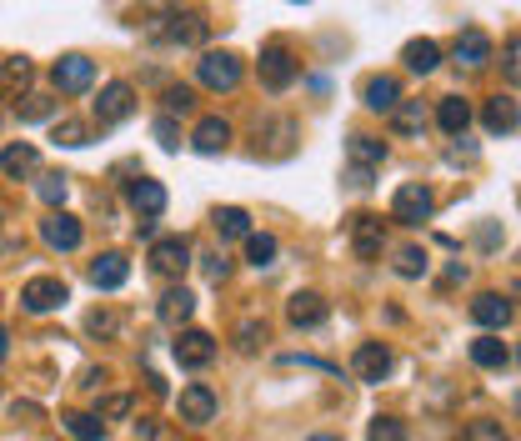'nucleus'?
<instances>
[{
    "label": "nucleus",
    "mask_w": 521,
    "mask_h": 441,
    "mask_svg": "<svg viewBox=\"0 0 521 441\" xmlns=\"http://www.w3.org/2000/svg\"><path fill=\"white\" fill-rule=\"evenodd\" d=\"M436 126H441L446 136H466V126H471V106H466L461 96H446V101L436 106Z\"/></svg>",
    "instance_id": "393cba45"
},
{
    "label": "nucleus",
    "mask_w": 521,
    "mask_h": 441,
    "mask_svg": "<svg viewBox=\"0 0 521 441\" xmlns=\"http://www.w3.org/2000/svg\"><path fill=\"white\" fill-rule=\"evenodd\" d=\"M171 351H176V361H181L186 371H201V366H211V356H216V341H211L206 331H181Z\"/></svg>",
    "instance_id": "ddd939ff"
},
{
    "label": "nucleus",
    "mask_w": 521,
    "mask_h": 441,
    "mask_svg": "<svg viewBox=\"0 0 521 441\" xmlns=\"http://www.w3.org/2000/svg\"><path fill=\"white\" fill-rule=\"evenodd\" d=\"M126 276H131V261L116 256V251H106V256L91 261V286H96V291H121Z\"/></svg>",
    "instance_id": "dca6fc26"
},
{
    "label": "nucleus",
    "mask_w": 521,
    "mask_h": 441,
    "mask_svg": "<svg viewBox=\"0 0 521 441\" xmlns=\"http://www.w3.org/2000/svg\"><path fill=\"white\" fill-rule=\"evenodd\" d=\"M36 196H41L46 206H66V196H71V176H61V171H46V176L36 181Z\"/></svg>",
    "instance_id": "72a5a7b5"
},
{
    "label": "nucleus",
    "mask_w": 521,
    "mask_h": 441,
    "mask_svg": "<svg viewBox=\"0 0 521 441\" xmlns=\"http://www.w3.org/2000/svg\"><path fill=\"white\" fill-rule=\"evenodd\" d=\"M516 361H521V351H516Z\"/></svg>",
    "instance_id": "864d4df0"
},
{
    "label": "nucleus",
    "mask_w": 521,
    "mask_h": 441,
    "mask_svg": "<svg viewBox=\"0 0 521 441\" xmlns=\"http://www.w3.org/2000/svg\"><path fill=\"white\" fill-rule=\"evenodd\" d=\"M291 151H296V121H291V116H276V121H261V126H256V156L281 161V156H291Z\"/></svg>",
    "instance_id": "423d86ee"
},
{
    "label": "nucleus",
    "mask_w": 521,
    "mask_h": 441,
    "mask_svg": "<svg viewBox=\"0 0 521 441\" xmlns=\"http://www.w3.org/2000/svg\"><path fill=\"white\" fill-rule=\"evenodd\" d=\"M26 86H31V61L26 56H16V61L0 66V91H6V96H21Z\"/></svg>",
    "instance_id": "473e14b6"
},
{
    "label": "nucleus",
    "mask_w": 521,
    "mask_h": 441,
    "mask_svg": "<svg viewBox=\"0 0 521 441\" xmlns=\"http://www.w3.org/2000/svg\"><path fill=\"white\" fill-rule=\"evenodd\" d=\"M211 36V26H206V16H196V11H166V16H156L151 21V41L156 46H201Z\"/></svg>",
    "instance_id": "f257e3e1"
},
{
    "label": "nucleus",
    "mask_w": 521,
    "mask_h": 441,
    "mask_svg": "<svg viewBox=\"0 0 521 441\" xmlns=\"http://www.w3.org/2000/svg\"><path fill=\"white\" fill-rule=\"evenodd\" d=\"M161 6H181V0H141V11H161Z\"/></svg>",
    "instance_id": "8fccbe9b"
},
{
    "label": "nucleus",
    "mask_w": 521,
    "mask_h": 441,
    "mask_svg": "<svg viewBox=\"0 0 521 441\" xmlns=\"http://www.w3.org/2000/svg\"><path fill=\"white\" fill-rule=\"evenodd\" d=\"M126 196H131V206H136V216H141V221H156V216L166 211V186H161V181H151V176L131 181V186H126Z\"/></svg>",
    "instance_id": "2eb2a0df"
},
{
    "label": "nucleus",
    "mask_w": 521,
    "mask_h": 441,
    "mask_svg": "<svg viewBox=\"0 0 521 441\" xmlns=\"http://www.w3.org/2000/svg\"><path fill=\"white\" fill-rule=\"evenodd\" d=\"M191 311H196V296H191L186 286H171V291L161 296V321H166V326H186Z\"/></svg>",
    "instance_id": "a878e982"
},
{
    "label": "nucleus",
    "mask_w": 521,
    "mask_h": 441,
    "mask_svg": "<svg viewBox=\"0 0 521 441\" xmlns=\"http://www.w3.org/2000/svg\"><path fill=\"white\" fill-rule=\"evenodd\" d=\"M201 266H206V276H211V281H221V276L231 271V261H226V251H206V256H201Z\"/></svg>",
    "instance_id": "37998d69"
},
{
    "label": "nucleus",
    "mask_w": 521,
    "mask_h": 441,
    "mask_svg": "<svg viewBox=\"0 0 521 441\" xmlns=\"http://www.w3.org/2000/svg\"><path fill=\"white\" fill-rule=\"evenodd\" d=\"M266 341V321H241L236 326V351H256Z\"/></svg>",
    "instance_id": "58836bf2"
},
{
    "label": "nucleus",
    "mask_w": 521,
    "mask_h": 441,
    "mask_svg": "<svg viewBox=\"0 0 521 441\" xmlns=\"http://www.w3.org/2000/svg\"><path fill=\"white\" fill-rule=\"evenodd\" d=\"M211 221H216V231H221L226 241H236V236H251V216H246L241 206H221Z\"/></svg>",
    "instance_id": "7c9ffc66"
},
{
    "label": "nucleus",
    "mask_w": 521,
    "mask_h": 441,
    "mask_svg": "<svg viewBox=\"0 0 521 441\" xmlns=\"http://www.w3.org/2000/svg\"><path fill=\"white\" fill-rule=\"evenodd\" d=\"M506 81H511V86H521V61H506Z\"/></svg>",
    "instance_id": "09e8293b"
},
{
    "label": "nucleus",
    "mask_w": 521,
    "mask_h": 441,
    "mask_svg": "<svg viewBox=\"0 0 521 441\" xmlns=\"http://www.w3.org/2000/svg\"><path fill=\"white\" fill-rule=\"evenodd\" d=\"M61 301H71V286H66L61 276H36V281L21 286V306H26L31 316H46V311H56Z\"/></svg>",
    "instance_id": "20e7f679"
},
{
    "label": "nucleus",
    "mask_w": 521,
    "mask_h": 441,
    "mask_svg": "<svg viewBox=\"0 0 521 441\" xmlns=\"http://www.w3.org/2000/svg\"><path fill=\"white\" fill-rule=\"evenodd\" d=\"M446 156H451V161H471V156H476V146H451Z\"/></svg>",
    "instance_id": "de8ad7c7"
},
{
    "label": "nucleus",
    "mask_w": 521,
    "mask_h": 441,
    "mask_svg": "<svg viewBox=\"0 0 521 441\" xmlns=\"http://www.w3.org/2000/svg\"><path fill=\"white\" fill-rule=\"evenodd\" d=\"M351 371H356V381H366V386L386 381V376H391V346H381V341H361L356 356H351Z\"/></svg>",
    "instance_id": "9d476101"
},
{
    "label": "nucleus",
    "mask_w": 521,
    "mask_h": 441,
    "mask_svg": "<svg viewBox=\"0 0 521 441\" xmlns=\"http://www.w3.org/2000/svg\"><path fill=\"white\" fill-rule=\"evenodd\" d=\"M306 441H341V436H306Z\"/></svg>",
    "instance_id": "603ef678"
},
{
    "label": "nucleus",
    "mask_w": 521,
    "mask_h": 441,
    "mask_svg": "<svg viewBox=\"0 0 521 441\" xmlns=\"http://www.w3.org/2000/svg\"><path fill=\"white\" fill-rule=\"evenodd\" d=\"M36 166H41V151H36L31 141H16V146H6V151H0V171H6L11 181H26Z\"/></svg>",
    "instance_id": "412c9836"
},
{
    "label": "nucleus",
    "mask_w": 521,
    "mask_h": 441,
    "mask_svg": "<svg viewBox=\"0 0 521 441\" xmlns=\"http://www.w3.org/2000/svg\"><path fill=\"white\" fill-rule=\"evenodd\" d=\"M196 111V91L191 86H171L166 91V116H191Z\"/></svg>",
    "instance_id": "c9c22d12"
},
{
    "label": "nucleus",
    "mask_w": 521,
    "mask_h": 441,
    "mask_svg": "<svg viewBox=\"0 0 521 441\" xmlns=\"http://www.w3.org/2000/svg\"><path fill=\"white\" fill-rule=\"evenodd\" d=\"M391 131H396V136H421V131H426V106H421V101H401V106L391 111Z\"/></svg>",
    "instance_id": "bb28decb"
},
{
    "label": "nucleus",
    "mask_w": 521,
    "mask_h": 441,
    "mask_svg": "<svg viewBox=\"0 0 521 441\" xmlns=\"http://www.w3.org/2000/svg\"><path fill=\"white\" fill-rule=\"evenodd\" d=\"M346 151H351V166H366V171H376L386 161V141H376V136H351Z\"/></svg>",
    "instance_id": "cd10ccee"
},
{
    "label": "nucleus",
    "mask_w": 521,
    "mask_h": 441,
    "mask_svg": "<svg viewBox=\"0 0 521 441\" xmlns=\"http://www.w3.org/2000/svg\"><path fill=\"white\" fill-rule=\"evenodd\" d=\"M191 146H196L201 156H221V151L231 146V126H226L221 116H206V121L196 126V136H191Z\"/></svg>",
    "instance_id": "5701e85b"
},
{
    "label": "nucleus",
    "mask_w": 521,
    "mask_h": 441,
    "mask_svg": "<svg viewBox=\"0 0 521 441\" xmlns=\"http://www.w3.org/2000/svg\"><path fill=\"white\" fill-rule=\"evenodd\" d=\"M131 411V396H111L106 406H101V416H126Z\"/></svg>",
    "instance_id": "a18cd8bd"
},
{
    "label": "nucleus",
    "mask_w": 521,
    "mask_h": 441,
    "mask_svg": "<svg viewBox=\"0 0 521 441\" xmlns=\"http://www.w3.org/2000/svg\"><path fill=\"white\" fill-rule=\"evenodd\" d=\"M51 81H56L61 96H81V91L96 86V61H86V56H61V61L51 66Z\"/></svg>",
    "instance_id": "39448f33"
},
{
    "label": "nucleus",
    "mask_w": 521,
    "mask_h": 441,
    "mask_svg": "<svg viewBox=\"0 0 521 441\" xmlns=\"http://www.w3.org/2000/svg\"><path fill=\"white\" fill-rule=\"evenodd\" d=\"M151 136L161 141V151H181V126H176V116H156Z\"/></svg>",
    "instance_id": "e433bc0d"
},
{
    "label": "nucleus",
    "mask_w": 521,
    "mask_h": 441,
    "mask_svg": "<svg viewBox=\"0 0 521 441\" xmlns=\"http://www.w3.org/2000/svg\"><path fill=\"white\" fill-rule=\"evenodd\" d=\"M86 331H91V336H111V331H116V316H111V311H91V316H86Z\"/></svg>",
    "instance_id": "c03bdc74"
},
{
    "label": "nucleus",
    "mask_w": 521,
    "mask_h": 441,
    "mask_svg": "<svg viewBox=\"0 0 521 441\" xmlns=\"http://www.w3.org/2000/svg\"><path fill=\"white\" fill-rule=\"evenodd\" d=\"M286 316H291V326H296V331H311V326H321V321H326V301H321L316 291H296V296H291V306H286Z\"/></svg>",
    "instance_id": "aec40b11"
},
{
    "label": "nucleus",
    "mask_w": 521,
    "mask_h": 441,
    "mask_svg": "<svg viewBox=\"0 0 521 441\" xmlns=\"http://www.w3.org/2000/svg\"><path fill=\"white\" fill-rule=\"evenodd\" d=\"M61 421H66V431H71L76 441H101V436H106V421H101V416H86V411H66Z\"/></svg>",
    "instance_id": "2f4dec72"
},
{
    "label": "nucleus",
    "mask_w": 521,
    "mask_h": 441,
    "mask_svg": "<svg viewBox=\"0 0 521 441\" xmlns=\"http://www.w3.org/2000/svg\"><path fill=\"white\" fill-rule=\"evenodd\" d=\"M6 351H11V336H6V331H0V361H6Z\"/></svg>",
    "instance_id": "3c124183"
},
{
    "label": "nucleus",
    "mask_w": 521,
    "mask_h": 441,
    "mask_svg": "<svg viewBox=\"0 0 521 441\" xmlns=\"http://www.w3.org/2000/svg\"><path fill=\"white\" fill-rule=\"evenodd\" d=\"M56 141L76 151V146H86V126H76V121H56Z\"/></svg>",
    "instance_id": "79ce46f5"
},
{
    "label": "nucleus",
    "mask_w": 521,
    "mask_h": 441,
    "mask_svg": "<svg viewBox=\"0 0 521 441\" xmlns=\"http://www.w3.org/2000/svg\"><path fill=\"white\" fill-rule=\"evenodd\" d=\"M361 101H366L371 111H396V106H401V81H396V76H371V81L361 86Z\"/></svg>",
    "instance_id": "4be33fe9"
},
{
    "label": "nucleus",
    "mask_w": 521,
    "mask_h": 441,
    "mask_svg": "<svg viewBox=\"0 0 521 441\" xmlns=\"http://www.w3.org/2000/svg\"><path fill=\"white\" fill-rule=\"evenodd\" d=\"M196 76H201L206 91H236V86H241V61H236L231 51H206V56L196 61Z\"/></svg>",
    "instance_id": "f03ea898"
},
{
    "label": "nucleus",
    "mask_w": 521,
    "mask_h": 441,
    "mask_svg": "<svg viewBox=\"0 0 521 441\" xmlns=\"http://www.w3.org/2000/svg\"><path fill=\"white\" fill-rule=\"evenodd\" d=\"M401 61H406L416 76H431V71L441 66V46H436V41H426V36H421V41H406Z\"/></svg>",
    "instance_id": "b1692460"
},
{
    "label": "nucleus",
    "mask_w": 521,
    "mask_h": 441,
    "mask_svg": "<svg viewBox=\"0 0 521 441\" xmlns=\"http://www.w3.org/2000/svg\"><path fill=\"white\" fill-rule=\"evenodd\" d=\"M466 441H506V431H501V421H471Z\"/></svg>",
    "instance_id": "a19ab883"
},
{
    "label": "nucleus",
    "mask_w": 521,
    "mask_h": 441,
    "mask_svg": "<svg viewBox=\"0 0 521 441\" xmlns=\"http://www.w3.org/2000/svg\"><path fill=\"white\" fill-rule=\"evenodd\" d=\"M471 321H476V326H486V331H501V326L511 321V301H506V296H496V291H481V296L471 301Z\"/></svg>",
    "instance_id": "6ab92c4d"
},
{
    "label": "nucleus",
    "mask_w": 521,
    "mask_h": 441,
    "mask_svg": "<svg viewBox=\"0 0 521 441\" xmlns=\"http://www.w3.org/2000/svg\"><path fill=\"white\" fill-rule=\"evenodd\" d=\"M81 221L76 216H66V211H51L46 221H41V241L51 246V251H76L81 246Z\"/></svg>",
    "instance_id": "9b49d317"
},
{
    "label": "nucleus",
    "mask_w": 521,
    "mask_h": 441,
    "mask_svg": "<svg viewBox=\"0 0 521 441\" xmlns=\"http://www.w3.org/2000/svg\"><path fill=\"white\" fill-rule=\"evenodd\" d=\"M176 406H181V421H191V426H206V421L216 416V391L196 381V386H186V391H181V401H176Z\"/></svg>",
    "instance_id": "f3484780"
},
{
    "label": "nucleus",
    "mask_w": 521,
    "mask_h": 441,
    "mask_svg": "<svg viewBox=\"0 0 521 441\" xmlns=\"http://www.w3.org/2000/svg\"><path fill=\"white\" fill-rule=\"evenodd\" d=\"M481 121H486V131H491V136H511V131L521 126V111H516V101H511V96H491V101L481 106Z\"/></svg>",
    "instance_id": "a211bd4d"
},
{
    "label": "nucleus",
    "mask_w": 521,
    "mask_h": 441,
    "mask_svg": "<svg viewBox=\"0 0 521 441\" xmlns=\"http://www.w3.org/2000/svg\"><path fill=\"white\" fill-rule=\"evenodd\" d=\"M431 211H436V196H431L421 181H406V186L391 196V216H396L401 226H421Z\"/></svg>",
    "instance_id": "7ed1b4c3"
},
{
    "label": "nucleus",
    "mask_w": 521,
    "mask_h": 441,
    "mask_svg": "<svg viewBox=\"0 0 521 441\" xmlns=\"http://www.w3.org/2000/svg\"><path fill=\"white\" fill-rule=\"evenodd\" d=\"M256 71H261V86H266V91H286V86L296 81V61H291V51H286L281 41H271V46L261 51Z\"/></svg>",
    "instance_id": "0eeeda50"
},
{
    "label": "nucleus",
    "mask_w": 521,
    "mask_h": 441,
    "mask_svg": "<svg viewBox=\"0 0 521 441\" xmlns=\"http://www.w3.org/2000/svg\"><path fill=\"white\" fill-rule=\"evenodd\" d=\"M131 111H136V91H131L126 81H111V86L101 91V101H96V126L111 131V126H121Z\"/></svg>",
    "instance_id": "6e6552de"
},
{
    "label": "nucleus",
    "mask_w": 521,
    "mask_h": 441,
    "mask_svg": "<svg viewBox=\"0 0 521 441\" xmlns=\"http://www.w3.org/2000/svg\"><path fill=\"white\" fill-rule=\"evenodd\" d=\"M276 236H266V231H251L246 236V261L256 266V271H266V266H276Z\"/></svg>",
    "instance_id": "c85d7f7f"
},
{
    "label": "nucleus",
    "mask_w": 521,
    "mask_h": 441,
    "mask_svg": "<svg viewBox=\"0 0 521 441\" xmlns=\"http://www.w3.org/2000/svg\"><path fill=\"white\" fill-rule=\"evenodd\" d=\"M471 361L486 366V371H501V366H506V346H501V336H476V341H471Z\"/></svg>",
    "instance_id": "c756f323"
},
{
    "label": "nucleus",
    "mask_w": 521,
    "mask_h": 441,
    "mask_svg": "<svg viewBox=\"0 0 521 441\" xmlns=\"http://www.w3.org/2000/svg\"><path fill=\"white\" fill-rule=\"evenodd\" d=\"M346 181H351L356 191H366V186H371V171H366V166H351V171H346Z\"/></svg>",
    "instance_id": "49530a36"
},
{
    "label": "nucleus",
    "mask_w": 521,
    "mask_h": 441,
    "mask_svg": "<svg viewBox=\"0 0 521 441\" xmlns=\"http://www.w3.org/2000/svg\"><path fill=\"white\" fill-rule=\"evenodd\" d=\"M191 266V241L186 236H161L151 241V271L156 276H181Z\"/></svg>",
    "instance_id": "1a4fd4ad"
},
{
    "label": "nucleus",
    "mask_w": 521,
    "mask_h": 441,
    "mask_svg": "<svg viewBox=\"0 0 521 441\" xmlns=\"http://www.w3.org/2000/svg\"><path fill=\"white\" fill-rule=\"evenodd\" d=\"M451 56H456V66H471V71H481V66L491 61V36H486V31H476V26H466V31L456 36Z\"/></svg>",
    "instance_id": "4468645a"
},
{
    "label": "nucleus",
    "mask_w": 521,
    "mask_h": 441,
    "mask_svg": "<svg viewBox=\"0 0 521 441\" xmlns=\"http://www.w3.org/2000/svg\"><path fill=\"white\" fill-rule=\"evenodd\" d=\"M51 116H56V101H51V96H26L21 121H51Z\"/></svg>",
    "instance_id": "ea45409f"
},
{
    "label": "nucleus",
    "mask_w": 521,
    "mask_h": 441,
    "mask_svg": "<svg viewBox=\"0 0 521 441\" xmlns=\"http://www.w3.org/2000/svg\"><path fill=\"white\" fill-rule=\"evenodd\" d=\"M381 246H386L381 216H351V251H356L361 261H371V256H381Z\"/></svg>",
    "instance_id": "f8f14e48"
},
{
    "label": "nucleus",
    "mask_w": 521,
    "mask_h": 441,
    "mask_svg": "<svg viewBox=\"0 0 521 441\" xmlns=\"http://www.w3.org/2000/svg\"><path fill=\"white\" fill-rule=\"evenodd\" d=\"M366 441H411V436H406V426H401L396 416H376V421H371V436H366Z\"/></svg>",
    "instance_id": "4c0bfd02"
},
{
    "label": "nucleus",
    "mask_w": 521,
    "mask_h": 441,
    "mask_svg": "<svg viewBox=\"0 0 521 441\" xmlns=\"http://www.w3.org/2000/svg\"><path fill=\"white\" fill-rule=\"evenodd\" d=\"M396 276H406V281L426 276V251H421V246H401V251H396Z\"/></svg>",
    "instance_id": "f704fd0d"
}]
</instances>
